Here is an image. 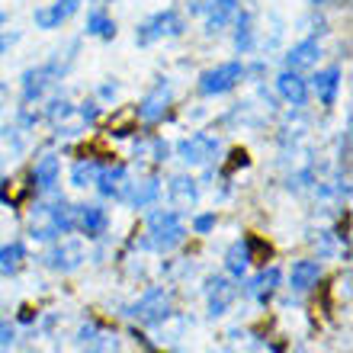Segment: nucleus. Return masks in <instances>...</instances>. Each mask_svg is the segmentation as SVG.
I'll list each match as a JSON object with an SVG mask.
<instances>
[{"mask_svg": "<svg viewBox=\"0 0 353 353\" xmlns=\"http://www.w3.org/2000/svg\"><path fill=\"white\" fill-rule=\"evenodd\" d=\"M183 32H186L183 13L176 7H164L135 26V46L148 48V46H154V42H161V39H176V36H183Z\"/></svg>", "mask_w": 353, "mask_h": 353, "instance_id": "obj_1", "label": "nucleus"}, {"mask_svg": "<svg viewBox=\"0 0 353 353\" xmlns=\"http://www.w3.org/2000/svg\"><path fill=\"white\" fill-rule=\"evenodd\" d=\"M183 241H186V225L180 219V212H174V209H154L148 215V238H145L148 248L168 254L174 248H180Z\"/></svg>", "mask_w": 353, "mask_h": 353, "instance_id": "obj_2", "label": "nucleus"}, {"mask_svg": "<svg viewBox=\"0 0 353 353\" xmlns=\"http://www.w3.org/2000/svg\"><path fill=\"white\" fill-rule=\"evenodd\" d=\"M244 77H248V65L244 61H222L215 68H205L199 74V81H196V87H199L203 97H222V93H232Z\"/></svg>", "mask_w": 353, "mask_h": 353, "instance_id": "obj_3", "label": "nucleus"}, {"mask_svg": "<svg viewBox=\"0 0 353 353\" xmlns=\"http://www.w3.org/2000/svg\"><path fill=\"white\" fill-rule=\"evenodd\" d=\"M129 315L145 327H154V325H161V321H168V318L174 315V292L164 286L148 289V292L129 308Z\"/></svg>", "mask_w": 353, "mask_h": 353, "instance_id": "obj_4", "label": "nucleus"}, {"mask_svg": "<svg viewBox=\"0 0 353 353\" xmlns=\"http://www.w3.org/2000/svg\"><path fill=\"white\" fill-rule=\"evenodd\" d=\"M222 151V141L215 139L212 132H193L186 139L176 141V158L183 161L186 168H209Z\"/></svg>", "mask_w": 353, "mask_h": 353, "instance_id": "obj_5", "label": "nucleus"}, {"mask_svg": "<svg viewBox=\"0 0 353 353\" xmlns=\"http://www.w3.org/2000/svg\"><path fill=\"white\" fill-rule=\"evenodd\" d=\"M61 81L58 74V68L52 61H42L36 68H26L23 74H19V93H23V103H39L46 97L52 87Z\"/></svg>", "mask_w": 353, "mask_h": 353, "instance_id": "obj_6", "label": "nucleus"}, {"mask_svg": "<svg viewBox=\"0 0 353 353\" xmlns=\"http://www.w3.org/2000/svg\"><path fill=\"white\" fill-rule=\"evenodd\" d=\"M170 103H174V84H170L168 77H158L154 81V87H151L145 97L139 100V106H135V116H139L141 122H161L164 116H168Z\"/></svg>", "mask_w": 353, "mask_h": 353, "instance_id": "obj_7", "label": "nucleus"}, {"mask_svg": "<svg viewBox=\"0 0 353 353\" xmlns=\"http://www.w3.org/2000/svg\"><path fill=\"white\" fill-rule=\"evenodd\" d=\"M42 261H46L48 270H55V273H74L87 261V248L81 241H55Z\"/></svg>", "mask_w": 353, "mask_h": 353, "instance_id": "obj_8", "label": "nucleus"}, {"mask_svg": "<svg viewBox=\"0 0 353 353\" xmlns=\"http://www.w3.org/2000/svg\"><path fill=\"white\" fill-rule=\"evenodd\" d=\"M110 228V212L103 209L100 203H84V205H74V232H81L84 238L97 241L103 238Z\"/></svg>", "mask_w": 353, "mask_h": 353, "instance_id": "obj_9", "label": "nucleus"}, {"mask_svg": "<svg viewBox=\"0 0 353 353\" xmlns=\"http://www.w3.org/2000/svg\"><path fill=\"white\" fill-rule=\"evenodd\" d=\"M234 299H238V286H234L232 279L209 276V283H205V308H209V315L212 318L228 315V308L234 305Z\"/></svg>", "mask_w": 353, "mask_h": 353, "instance_id": "obj_10", "label": "nucleus"}, {"mask_svg": "<svg viewBox=\"0 0 353 353\" xmlns=\"http://www.w3.org/2000/svg\"><path fill=\"white\" fill-rule=\"evenodd\" d=\"M129 183H132V176H129V170H125V164H110V168H100V174H97V180H93V186L100 190L103 199H116V203H122V199H125Z\"/></svg>", "mask_w": 353, "mask_h": 353, "instance_id": "obj_11", "label": "nucleus"}, {"mask_svg": "<svg viewBox=\"0 0 353 353\" xmlns=\"http://www.w3.org/2000/svg\"><path fill=\"white\" fill-rule=\"evenodd\" d=\"M29 234L36 241H58L61 238V232L55 225V205L46 203V199L32 203V209H29Z\"/></svg>", "mask_w": 353, "mask_h": 353, "instance_id": "obj_12", "label": "nucleus"}, {"mask_svg": "<svg viewBox=\"0 0 353 353\" xmlns=\"http://www.w3.org/2000/svg\"><path fill=\"white\" fill-rule=\"evenodd\" d=\"M81 3H84V0H55V3H48V7H39L36 13H32V23H36L39 29H46V32L61 29L68 19L81 10Z\"/></svg>", "mask_w": 353, "mask_h": 353, "instance_id": "obj_13", "label": "nucleus"}, {"mask_svg": "<svg viewBox=\"0 0 353 353\" xmlns=\"http://www.w3.org/2000/svg\"><path fill=\"white\" fill-rule=\"evenodd\" d=\"M168 199L174 205V212H190L199 203V183L190 174H176L168 183Z\"/></svg>", "mask_w": 353, "mask_h": 353, "instance_id": "obj_14", "label": "nucleus"}, {"mask_svg": "<svg viewBox=\"0 0 353 353\" xmlns=\"http://www.w3.org/2000/svg\"><path fill=\"white\" fill-rule=\"evenodd\" d=\"M279 279H283V273H279V267H263L261 273H254L251 279H248V286H244V292H248V299H254L257 305H267L270 299L276 296L279 289Z\"/></svg>", "mask_w": 353, "mask_h": 353, "instance_id": "obj_15", "label": "nucleus"}, {"mask_svg": "<svg viewBox=\"0 0 353 353\" xmlns=\"http://www.w3.org/2000/svg\"><path fill=\"white\" fill-rule=\"evenodd\" d=\"M241 10L238 0H209L203 10V26H205V36H219L228 23L234 19V13Z\"/></svg>", "mask_w": 353, "mask_h": 353, "instance_id": "obj_16", "label": "nucleus"}, {"mask_svg": "<svg viewBox=\"0 0 353 353\" xmlns=\"http://www.w3.org/2000/svg\"><path fill=\"white\" fill-rule=\"evenodd\" d=\"M276 93H279V100H286L289 106L302 110V106L308 103V81H302L299 71L283 68V71L276 74Z\"/></svg>", "mask_w": 353, "mask_h": 353, "instance_id": "obj_17", "label": "nucleus"}, {"mask_svg": "<svg viewBox=\"0 0 353 353\" xmlns=\"http://www.w3.org/2000/svg\"><path fill=\"white\" fill-rule=\"evenodd\" d=\"M308 90L315 93L318 103H321L325 110H331V106L337 103V93H341V68L331 65V68H325V71H315Z\"/></svg>", "mask_w": 353, "mask_h": 353, "instance_id": "obj_18", "label": "nucleus"}, {"mask_svg": "<svg viewBox=\"0 0 353 353\" xmlns=\"http://www.w3.org/2000/svg\"><path fill=\"white\" fill-rule=\"evenodd\" d=\"M318 58H321V42H318L315 36H308V39H302V42H296V46L286 52V68L289 71H308V68H315L318 65Z\"/></svg>", "mask_w": 353, "mask_h": 353, "instance_id": "obj_19", "label": "nucleus"}, {"mask_svg": "<svg viewBox=\"0 0 353 353\" xmlns=\"http://www.w3.org/2000/svg\"><path fill=\"white\" fill-rule=\"evenodd\" d=\"M77 347H81V353H110V347H116V337L110 331H103L97 321H84L77 331Z\"/></svg>", "mask_w": 353, "mask_h": 353, "instance_id": "obj_20", "label": "nucleus"}, {"mask_svg": "<svg viewBox=\"0 0 353 353\" xmlns=\"http://www.w3.org/2000/svg\"><path fill=\"white\" fill-rule=\"evenodd\" d=\"M58 176H61V161L58 154H42V158L32 164V183H36L39 193H55L58 186Z\"/></svg>", "mask_w": 353, "mask_h": 353, "instance_id": "obj_21", "label": "nucleus"}, {"mask_svg": "<svg viewBox=\"0 0 353 353\" xmlns=\"http://www.w3.org/2000/svg\"><path fill=\"white\" fill-rule=\"evenodd\" d=\"M232 23H234V52L238 55H251L254 46H257V29H254L251 10H238Z\"/></svg>", "mask_w": 353, "mask_h": 353, "instance_id": "obj_22", "label": "nucleus"}, {"mask_svg": "<svg viewBox=\"0 0 353 353\" xmlns=\"http://www.w3.org/2000/svg\"><path fill=\"white\" fill-rule=\"evenodd\" d=\"M158 196H161V180L158 176H145L139 183H129V193H125L122 203H129L132 209H148L151 203H158Z\"/></svg>", "mask_w": 353, "mask_h": 353, "instance_id": "obj_23", "label": "nucleus"}, {"mask_svg": "<svg viewBox=\"0 0 353 353\" xmlns=\"http://www.w3.org/2000/svg\"><path fill=\"white\" fill-rule=\"evenodd\" d=\"M318 279H321V263L318 261H296L292 270H289V286H292V292L315 289Z\"/></svg>", "mask_w": 353, "mask_h": 353, "instance_id": "obj_24", "label": "nucleus"}, {"mask_svg": "<svg viewBox=\"0 0 353 353\" xmlns=\"http://www.w3.org/2000/svg\"><path fill=\"white\" fill-rule=\"evenodd\" d=\"M251 251H248V241H234L228 251H225V270L232 279H244L248 270H251Z\"/></svg>", "mask_w": 353, "mask_h": 353, "instance_id": "obj_25", "label": "nucleus"}, {"mask_svg": "<svg viewBox=\"0 0 353 353\" xmlns=\"http://www.w3.org/2000/svg\"><path fill=\"white\" fill-rule=\"evenodd\" d=\"M26 263V244L23 241H7L0 244V276H13Z\"/></svg>", "mask_w": 353, "mask_h": 353, "instance_id": "obj_26", "label": "nucleus"}, {"mask_svg": "<svg viewBox=\"0 0 353 353\" xmlns=\"http://www.w3.org/2000/svg\"><path fill=\"white\" fill-rule=\"evenodd\" d=\"M84 32L87 36H93V39H106V42H110V39H116V19H112L103 7H97V10L87 13Z\"/></svg>", "mask_w": 353, "mask_h": 353, "instance_id": "obj_27", "label": "nucleus"}, {"mask_svg": "<svg viewBox=\"0 0 353 353\" xmlns=\"http://www.w3.org/2000/svg\"><path fill=\"white\" fill-rule=\"evenodd\" d=\"M97 174H100V161L81 158L74 168H71V186H77V190H87V186H93Z\"/></svg>", "mask_w": 353, "mask_h": 353, "instance_id": "obj_28", "label": "nucleus"}, {"mask_svg": "<svg viewBox=\"0 0 353 353\" xmlns=\"http://www.w3.org/2000/svg\"><path fill=\"white\" fill-rule=\"evenodd\" d=\"M55 225H58V232L61 234H71L74 232V205L68 203L65 196H61V199H55Z\"/></svg>", "mask_w": 353, "mask_h": 353, "instance_id": "obj_29", "label": "nucleus"}, {"mask_svg": "<svg viewBox=\"0 0 353 353\" xmlns=\"http://www.w3.org/2000/svg\"><path fill=\"white\" fill-rule=\"evenodd\" d=\"M100 100H84L81 106H77V119H81V125H93V122L100 119Z\"/></svg>", "mask_w": 353, "mask_h": 353, "instance_id": "obj_30", "label": "nucleus"}, {"mask_svg": "<svg viewBox=\"0 0 353 353\" xmlns=\"http://www.w3.org/2000/svg\"><path fill=\"white\" fill-rule=\"evenodd\" d=\"M13 344H17V327L0 318V353H10L13 350Z\"/></svg>", "mask_w": 353, "mask_h": 353, "instance_id": "obj_31", "label": "nucleus"}, {"mask_svg": "<svg viewBox=\"0 0 353 353\" xmlns=\"http://www.w3.org/2000/svg\"><path fill=\"white\" fill-rule=\"evenodd\" d=\"M215 228V212H199L193 219V232L196 234H209Z\"/></svg>", "mask_w": 353, "mask_h": 353, "instance_id": "obj_32", "label": "nucleus"}, {"mask_svg": "<svg viewBox=\"0 0 353 353\" xmlns=\"http://www.w3.org/2000/svg\"><path fill=\"white\" fill-rule=\"evenodd\" d=\"M347 161H350V129L341 135V164L347 168Z\"/></svg>", "mask_w": 353, "mask_h": 353, "instance_id": "obj_33", "label": "nucleus"}, {"mask_svg": "<svg viewBox=\"0 0 353 353\" xmlns=\"http://www.w3.org/2000/svg\"><path fill=\"white\" fill-rule=\"evenodd\" d=\"M116 97H119V84H116V81L100 87V100H116Z\"/></svg>", "mask_w": 353, "mask_h": 353, "instance_id": "obj_34", "label": "nucleus"}, {"mask_svg": "<svg viewBox=\"0 0 353 353\" xmlns=\"http://www.w3.org/2000/svg\"><path fill=\"white\" fill-rule=\"evenodd\" d=\"M17 39H19L17 32H13V36H0V55H3V52H7V48L13 46V42H17Z\"/></svg>", "mask_w": 353, "mask_h": 353, "instance_id": "obj_35", "label": "nucleus"}, {"mask_svg": "<svg viewBox=\"0 0 353 353\" xmlns=\"http://www.w3.org/2000/svg\"><path fill=\"white\" fill-rule=\"evenodd\" d=\"M308 3H312V7H315V10H318V7H325L327 0H308Z\"/></svg>", "mask_w": 353, "mask_h": 353, "instance_id": "obj_36", "label": "nucleus"}, {"mask_svg": "<svg viewBox=\"0 0 353 353\" xmlns=\"http://www.w3.org/2000/svg\"><path fill=\"white\" fill-rule=\"evenodd\" d=\"M3 93H7V87H3V81H0V106H3Z\"/></svg>", "mask_w": 353, "mask_h": 353, "instance_id": "obj_37", "label": "nucleus"}, {"mask_svg": "<svg viewBox=\"0 0 353 353\" xmlns=\"http://www.w3.org/2000/svg\"><path fill=\"white\" fill-rule=\"evenodd\" d=\"M3 23H7V17H3V13H0V26H3Z\"/></svg>", "mask_w": 353, "mask_h": 353, "instance_id": "obj_38", "label": "nucleus"}, {"mask_svg": "<svg viewBox=\"0 0 353 353\" xmlns=\"http://www.w3.org/2000/svg\"><path fill=\"white\" fill-rule=\"evenodd\" d=\"M347 3H350V0H341V7H347Z\"/></svg>", "mask_w": 353, "mask_h": 353, "instance_id": "obj_39", "label": "nucleus"}]
</instances>
